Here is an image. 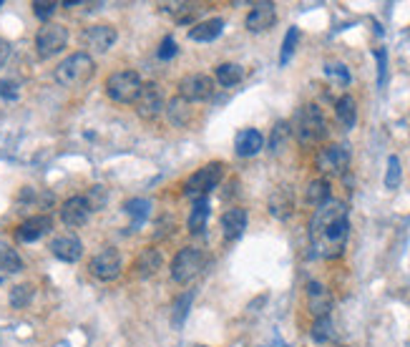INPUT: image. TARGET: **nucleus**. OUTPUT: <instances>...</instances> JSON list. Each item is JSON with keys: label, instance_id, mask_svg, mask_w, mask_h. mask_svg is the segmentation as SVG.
Segmentation results:
<instances>
[{"label": "nucleus", "instance_id": "obj_1", "mask_svg": "<svg viewBox=\"0 0 410 347\" xmlns=\"http://www.w3.org/2000/svg\"><path fill=\"white\" fill-rule=\"evenodd\" d=\"M347 234H350V219L342 201L330 199L328 204L317 206L310 219V241L317 257H340L347 244Z\"/></svg>", "mask_w": 410, "mask_h": 347}, {"label": "nucleus", "instance_id": "obj_2", "mask_svg": "<svg viewBox=\"0 0 410 347\" xmlns=\"http://www.w3.org/2000/svg\"><path fill=\"white\" fill-rule=\"evenodd\" d=\"M290 129L302 146H317L328 136V121H325L323 108L315 103H305L302 108H297Z\"/></svg>", "mask_w": 410, "mask_h": 347}, {"label": "nucleus", "instance_id": "obj_3", "mask_svg": "<svg viewBox=\"0 0 410 347\" xmlns=\"http://www.w3.org/2000/svg\"><path fill=\"white\" fill-rule=\"evenodd\" d=\"M94 68H96L94 58L81 51V53L68 56L63 63H58V68H56V81L63 89H78V86H83L88 78L94 76Z\"/></svg>", "mask_w": 410, "mask_h": 347}, {"label": "nucleus", "instance_id": "obj_4", "mask_svg": "<svg viewBox=\"0 0 410 347\" xmlns=\"http://www.w3.org/2000/svg\"><path fill=\"white\" fill-rule=\"evenodd\" d=\"M222 177H224V164H219V161L201 166L199 171H194L192 177L184 182V194L194 196V199H204L209 191H214L219 187Z\"/></svg>", "mask_w": 410, "mask_h": 347}, {"label": "nucleus", "instance_id": "obj_5", "mask_svg": "<svg viewBox=\"0 0 410 347\" xmlns=\"http://www.w3.org/2000/svg\"><path fill=\"white\" fill-rule=\"evenodd\" d=\"M141 86H144V81L136 71H116L106 81V94L116 103H134Z\"/></svg>", "mask_w": 410, "mask_h": 347}, {"label": "nucleus", "instance_id": "obj_6", "mask_svg": "<svg viewBox=\"0 0 410 347\" xmlns=\"http://www.w3.org/2000/svg\"><path fill=\"white\" fill-rule=\"evenodd\" d=\"M204 265H206V257L201 254V249L184 247L182 252L174 257V262H171V279L179 284L192 282L194 277L204 270Z\"/></svg>", "mask_w": 410, "mask_h": 347}, {"label": "nucleus", "instance_id": "obj_7", "mask_svg": "<svg viewBox=\"0 0 410 347\" xmlns=\"http://www.w3.org/2000/svg\"><path fill=\"white\" fill-rule=\"evenodd\" d=\"M66 43H68V30L61 23H46L35 36V48H38L41 58H53L56 53L63 51Z\"/></svg>", "mask_w": 410, "mask_h": 347}, {"label": "nucleus", "instance_id": "obj_8", "mask_svg": "<svg viewBox=\"0 0 410 347\" xmlns=\"http://www.w3.org/2000/svg\"><path fill=\"white\" fill-rule=\"evenodd\" d=\"M134 106L141 118L154 121V118H159L164 113V94H161V89H159L156 83H144L134 101Z\"/></svg>", "mask_w": 410, "mask_h": 347}, {"label": "nucleus", "instance_id": "obj_9", "mask_svg": "<svg viewBox=\"0 0 410 347\" xmlns=\"http://www.w3.org/2000/svg\"><path fill=\"white\" fill-rule=\"evenodd\" d=\"M214 94V81L204 73H187L179 81V99L187 103H197V101H206Z\"/></svg>", "mask_w": 410, "mask_h": 347}, {"label": "nucleus", "instance_id": "obj_10", "mask_svg": "<svg viewBox=\"0 0 410 347\" xmlns=\"http://www.w3.org/2000/svg\"><path fill=\"white\" fill-rule=\"evenodd\" d=\"M121 254H118V249L113 247H106L101 249L99 254H96L94 259H91V265H88V270H91V275L96 277V279H104V282H111V279H116L118 275H121Z\"/></svg>", "mask_w": 410, "mask_h": 347}, {"label": "nucleus", "instance_id": "obj_11", "mask_svg": "<svg viewBox=\"0 0 410 347\" xmlns=\"http://www.w3.org/2000/svg\"><path fill=\"white\" fill-rule=\"evenodd\" d=\"M350 166V151L347 146L340 144H333V146H325L323 151L317 153V169L330 177H340L345 174V169Z\"/></svg>", "mask_w": 410, "mask_h": 347}, {"label": "nucleus", "instance_id": "obj_12", "mask_svg": "<svg viewBox=\"0 0 410 347\" xmlns=\"http://www.w3.org/2000/svg\"><path fill=\"white\" fill-rule=\"evenodd\" d=\"M118 33L113 25H91L83 30V46L91 48L94 53H106L116 43Z\"/></svg>", "mask_w": 410, "mask_h": 347}, {"label": "nucleus", "instance_id": "obj_13", "mask_svg": "<svg viewBox=\"0 0 410 347\" xmlns=\"http://www.w3.org/2000/svg\"><path fill=\"white\" fill-rule=\"evenodd\" d=\"M307 310L312 312V317H330L333 310V294L325 284L320 282H307Z\"/></svg>", "mask_w": 410, "mask_h": 347}, {"label": "nucleus", "instance_id": "obj_14", "mask_svg": "<svg viewBox=\"0 0 410 347\" xmlns=\"http://www.w3.org/2000/svg\"><path fill=\"white\" fill-rule=\"evenodd\" d=\"M277 20V8L275 3H257L252 11L247 13V30L249 33H264V30H270Z\"/></svg>", "mask_w": 410, "mask_h": 347}, {"label": "nucleus", "instance_id": "obj_15", "mask_svg": "<svg viewBox=\"0 0 410 347\" xmlns=\"http://www.w3.org/2000/svg\"><path fill=\"white\" fill-rule=\"evenodd\" d=\"M88 217H91V206H88L86 196H70L61 206V222L66 227H81L88 222Z\"/></svg>", "mask_w": 410, "mask_h": 347}, {"label": "nucleus", "instance_id": "obj_16", "mask_svg": "<svg viewBox=\"0 0 410 347\" xmlns=\"http://www.w3.org/2000/svg\"><path fill=\"white\" fill-rule=\"evenodd\" d=\"M53 252V257H58L61 262H78L83 254V244L81 239H78L76 234H61L56 236V239L51 241V247H48Z\"/></svg>", "mask_w": 410, "mask_h": 347}, {"label": "nucleus", "instance_id": "obj_17", "mask_svg": "<svg viewBox=\"0 0 410 347\" xmlns=\"http://www.w3.org/2000/svg\"><path fill=\"white\" fill-rule=\"evenodd\" d=\"M51 229H53V219L48 217V214H38V217L25 219V222L18 227L15 236H18V241H35V239H41L43 234H48Z\"/></svg>", "mask_w": 410, "mask_h": 347}, {"label": "nucleus", "instance_id": "obj_18", "mask_svg": "<svg viewBox=\"0 0 410 347\" xmlns=\"http://www.w3.org/2000/svg\"><path fill=\"white\" fill-rule=\"evenodd\" d=\"M219 224H222L224 239L227 241L240 239L247 229V212L242 209V206H232V209H227V212L222 214V222Z\"/></svg>", "mask_w": 410, "mask_h": 347}, {"label": "nucleus", "instance_id": "obj_19", "mask_svg": "<svg viewBox=\"0 0 410 347\" xmlns=\"http://www.w3.org/2000/svg\"><path fill=\"white\" fill-rule=\"evenodd\" d=\"M264 146V136L259 134L257 129H242L235 139V149H237V156L242 159H249V156H257Z\"/></svg>", "mask_w": 410, "mask_h": 347}, {"label": "nucleus", "instance_id": "obj_20", "mask_svg": "<svg viewBox=\"0 0 410 347\" xmlns=\"http://www.w3.org/2000/svg\"><path fill=\"white\" fill-rule=\"evenodd\" d=\"M224 30V20L222 18H211V20H201V23H194L192 30H189V38L199 43H209L214 38L222 36Z\"/></svg>", "mask_w": 410, "mask_h": 347}, {"label": "nucleus", "instance_id": "obj_21", "mask_svg": "<svg viewBox=\"0 0 410 347\" xmlns=\"http://www.w3.org/2000/svg\"><path fill=\"white\" fill-rule=\"evenodd\" d=\"M161 262H164V259H161V252L154 247H147L139 254V259H136V275L144 277V279H147V277H154L161 270Z\"/></svg>", "mask_w": 410, "mask_h": 347}, {"label": "nucleus", "instance_id": "obj_22", "mask_svg": "<svg viewBox=\"0 0 410 347\" xmlns=\"http://www.w3.org/2000/svg\"><path fill=\"white\" fill-rule=\"evenodd\" d=\"M333 199L330 196V182L328 179H312L310 184H307V189H305V201L310 206H323V204H328V201Z\"/></svg>", "mask_w": 410, "mask_h": 347}, {"label": "nucleus", "instance_id": "obj_23", "mask_svg": "<svg viewBox=\"0 0 410 347\" xmlns=\"http://www.w3.org/2000/svg\"><path fill=\"white\" fill-rule=\"evenodd\" d=\"M335 113H337V118L342 121L345 129H352V126L358 124V103H355L352 96H347V94L340 96L337 103H335Z\"/></svg>", "mask_w": 410, "mask_h": 347}, {"label": "nucleus", "instance_id": "obj_24", "mask_svg": "<svg viewBox=\"0 0 410 347\" xmlns=\"http://www.w3.org/2000/svg\"><path fill=\"white\" fill-rule=\"evenodd\" d=\"M206 219H209V199H194L192 214H189V232L192 234H201L206 227Z\"/></svg>", "mask_w": 410, "mask_h": 347}, {"label": "nucleus", "instance_id": "obj_25", "mask_svg": "<svg viewBox=\"0 0 410 347\" xmlns=\"http://www.w3.org/2000/svg\"><path fill=\"white\" fill-rule=\"evenodd\" d=\"M270 212H272V217H277V219H287L290 214H292V194H290V189L282 187L272 194Z\"/></svg>", "mask_w": 410, "mask_h": 347}, {"label": "nucleus", "instance_id": "obj_26", "mask_svg": "<svg viewBox=\"0 0 410 347\" xmlns=\"http://www.w3.org/2000/svg\"><path fill=\"white\" fill-rule=\"evenodd\" d=\"M214 76H217L219 86H224V89H232V86H237V83L242 81L244 71H242V65H237V63H222V65H217V68H214Z\"/></svg>", "mask_w": 410, "mask_h": 347}, {"label": "nucleus", "instance_id": "obj_27", "mask_svg": "<svg viewBox=\"0 0 410 347\" xmlns=\"http://www.w3.org/2000/svg\"><path fill=\"white\" fill-rule=\"evenodd\" d=\"M123 209H126V214L131 217V229H139L141 224H144V219L149 217V209H151V201L147 199H131L123 204Z\"/></svg>", "mask_w": 410, "mask_h": 347}, {"label": "nucleus", "instance_id": "obj_28", "mask_svg": "<svg viewBox=\"0 0 410 347\" xmlns=\"http://www.w3.org/2000/svg\"><path fill=\"white\" fill-rule=\"evenodd\" d=\"M166 113H169V121L174 126H187L189 121H192V108H189V103L184 99H174L166 106Z\"/></svg>", "mask_w": 410, "mask_h": 347}, {"label": "nucleus", "instance_id": "obj_29", "mask_svg": "<svg viewBox=\"0 0 410 347\" xmlns=\"http://www.w3.org/2000/svg\"><path fill=\"white\" fill-rule=\"evenodd\" d=\"M164 11L169 13V15H174L179 23H192L194 15L201 11L199 6H194V3H166Z\"/></svg>", "mask_w": 410, "mask_h": 347}, {"label": "nucleus", "instance_id": "obj_30", "mask_svg": "<svg viewBox=\"0 0 410 347\" xmlns=\"http://www.w3.org/2000/svg\"><path fill=\"white\" fill-rule=\"evenodd\" d=\"M335 335V327H333V320L330 317H320L312 322V329H310V337L317 342V345H325V342H330Z\"/></svg>", "mask_w": 410, "mask_h": 347}, {"label": "nucleus", "instance_id": "obj_31", "mask_svg": "<svg viewBox=\"0 0 410 347\" xmlns=\"http://www.w3.org/2000/svg\"><path fill=\"white\" fill-rule=\"evenodd\" d=\"M23 270V262L18 257L15 249L11 247H0V272H8V275H15V272Z\"/></svg>", "mask_w": 410, "mask_h": 347}, {"label": "nucleus", "instance_id": "obj_32", "mask_svg": "<svg viewBox=\"0 0 410 347\" xmlns=\"http://www.w3.org/2000/svg\"><path fill=\"white\" fill-rule=\"evenodd\" d=\"M290 134H292V129H290L287 121H277L275 129H272L270 151H272V153H280V151H282V146H285V141L290 139Z\"/></svg>", "mask_w": 410, "mask_h": 347}, {"label": "nucleus", "instance_id": "obj_33", "mask_svg": "<svg viewBox=\"0 0 410 347\" xmlns=\"http://www.w3.org/2000/svg\"><path fill=\"white\" fill-rule=\"evenodd\" d=\"M192 302H194V292H184V294H179V297H176V300H174V315H171L174 324H182L184 320H187Z\"/></svg>", "mask_w": 410, "mask_h": 347}, {"label": "nucleus", "instance_id": "obj_34", "mask_svg": "<svg viewBox=\"0 0 410 347\" xmlns=\"http://www.w3.org/2000/svg\"><path fill=\"white\" fill-rule=\"evenodd\" d=\"M297 41H299V30L297 28H290L287 36H285V43H282V53H280V63L287 65L290 58H292L294 48H297Z\"/></svg>", "mask_w": 410, "mask_h": 347}, {"label": "nucleus", "instance_id": "obj_35", "mask_svg": "<svg viewBox=\"0 0 410 347\" xmlns=\"http://www.w3.org/2000/svg\"><path fill=\"white\" fill-rule=\"evenodd\" d=\"M30 300H33V287L30 284H18V287L11 289V305L18 307V310L28 305Z\"/></svg>", "mask_w": 410, "mask_h": 347}, {"label": "nucleus", "instance_id": "obj_36", "mask_svg": "<svg viewBox=\"0 0 410 347\" xmlns=\"http://www.w3.org/2000/svg\"><path fill=\"white\" fill-rule=\"evenodd\" d=\"M400 177H403L400 159H398V156H390V159H387V171H385V187L387 189H398Z\"/></svg>", "mask_w": 410, "mask_h": 347}, {"label": "nucleus", "instance_id": "obj_37", "mask_svg": "<svg viewBox=\"0 0 410 347\" xmlns=\"http://www.w3.org/2000/svg\"><path fill=\"white\" fill-rule=\"evenodd\" d=\"M176 53H179V46H176L174 36H166L164 41H161V46H159L156 56H159L161 61H169V58H174Z\"/></svg>", "mask_w": 410, "mask_h": 347}, {"label": "nucleus", "instance_id": "obj_38", "mask_svg": "<svg viewBox=\"0 0 410 347\" xmlns=\"http://www.w3.org/2000/svg\"><path fill=\"white\" fill-rule=\"evenodd\" d=\"M33 13L41 20H48L53 13H56V3H53V0H35V3H33Z\"/></svg>", "mask_w": 410, "mask_h": 347}, {"label": "nucleus", "instance_id": "obj_39", "mask_svg": "<svg viewBox=\"0 0 410 347\" xmlns=\"http://www.w3.org/2000/svg\"><path fill=\"white\" fill-rule=\"evenodd\" d=\"M375 58H378V86L385 83V73H387V51L385 48H375Z\"/></svg>", "mask_w": 410, "mask_h": 347}, {"label": "nucleus", "instance_id": "obj_40", "mask_svg": "<svg viewBox=\"0 0 410 347\" xmlns=\"http://www.w3.org/2000/svg\"><path fill=\"white\" fill-rule=\"evenodd\" d=\"M325 73L328 76H335V78H340L342 83H350V73H347V65H342V63H328V68H325Z\"/></svg>", "mask_w": 410, "mask_h": 347}, {"label": "nucleus", "instance_id": "obj_41", "mask_svg": "<svg viewBox=\"0 0 410 347\" xmlns=\"http://www.w3.org/2000/svg\"><path fill=\"white\" fill-rule=\"evenodd\" d=\"M0 99H18V83L15 81H0Z\"/></svg>", "mask_w": 410, "mask_h": 347}, {"label": "nucleus", "instance_id": "obj_42", "mask_svg": "<svg viewBox=\"0 0 410 347\" xmlns=\"http://www.w3.org/2000/svg\"><path fill=\"white\" fill-rule=\"evenodd\" d=\"M8 53H11V46H8L6 41H0V68H3V63H6Z\"/></svg>", "mask_w": 410, "mask_h": 347}, {"label": "nucleus", "instance_id": "obj_43", "mask_svg": "<svg viewBox=\"0 0 410 347\" xmlns=\"http://www.w3.org/2000/svg\"><path fill=\"white\" fill-rule=\"evenodd\" d=\"M0 279H3V277H0Z\"/></svg>", "mask_w": 410, "mask_h": 347}]
</instances>
